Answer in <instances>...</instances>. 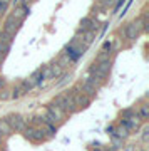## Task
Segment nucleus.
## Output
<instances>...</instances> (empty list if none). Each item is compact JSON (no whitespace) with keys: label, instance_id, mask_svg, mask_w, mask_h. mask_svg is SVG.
Returning <instances> with one entry per match:
<instances>
[{"label":"nucleus","instance_id":"f257e3e1","mask_svg":"<svg viewBox=\"0 0 149 151\" xmlns=\"http://www.w3.org/2000/svg\"><path fill=\"white\" fill-rule=\"evenodd\" d=\"M52 104L54 106H57L64 114H72V113L77 111V108H75V104H74V99H72V96H70L69 91L55 96V99L52 101Z\"/></svg>","mask_w":149,"mask_h":151},{"label":"nucleus","instance_id":"f03ea898","mask_svg":"<svg viewBox=\"0 0 149 151\" xmlns=\"http://www.w3.org/2000/svg\"><path fill=\"white\" fill-rule=\"evenodd\" d=\"M111 65L112 62L111 60H104V62H96L94 65H91V69H89V74L91 77H94L97 82H104L106 81L107 74H109V70H111Z\"/></svg>","mask_w":149,"mask_h":151},{"label":"nucleus","instance_id":"7ed1b4c3","mask_svg":"<svg viewBox=\"0 0 149 151\" xmlns=\"http://www.w3.org/2000/svg\"><path fill=\"white\" fill-rule=\"evenodd\" d=\"M62 118H64V113H62V111H60L57 106L50 104V106L47 108V113H45V116H44V121H45L47 124L57 126V124L62 123Z\"/></svg>","mask_w":149,"mask_h":151},{"label":"nucleus","instance_id":"20e7f679","mask_svg":"<svg viewBox=\"0 0 149 151\" xmlns=\"http://www.w3.org/2000/svg\"><path fill=\"white\" fill-rule=\"evenodd\" d=\"M5 123L9 124V128L12 131H24L27 128V119L20 114H9L5 118Z\"/></svg>","mask_w":149,"mask_h":151},{"label":"nucleus","instance_id":"39448f33","mask_svg":"<svg viewBox=\"0 0 149 151\" xmlns=\"http://www.w3.org/2000/svg\"><path fill=\"white\" fill-rule=\"evenodd\" d=\"M69 92H70V96H72V99H74V104H75V108H77V111L87 108V106L91 104V97L85 96L79 87H74V89H70Z\"/></svg>","mask_w":149,"mask_h":151},{"label":"nucleus","instance_id":"423d86ee","mask_svg":"<svg viewBox=\"0 0 149 151\" xmlns=\"http://www.w3.org/2000/svg\"><path fill=\"white\" fill-rule=\"evenodd\" d=\"M141 32H143V27H141L139 19H138V20H134V22L126 24V27H124V34H126V37H128L129 40H136Z\"/></svg>","mask_w":149,"mask_h":151},{"label":"nucleus","instance_id":"0eeeda50","mask_svg":"<svg viewBox=\"0 0 149 151\" xmlns=\"http://www.w3.org/2000/svg\"><path fill=\"white\" fill-rule=\"evenodd\" d=\"M24 136L27 139L34 141V143H39V141H44L45 139V134H44L42 128H34V126H27L24 129Z\"/></svg>","mask_w":149,"mask_h":151},{"label":"nucleus","instance_id":"6e6552de","mask_svg":"<svg viewBox=\"0 0 149 151\" xmlns=\"http://www.w3.org/2000/svg\"><path fill=\"white\" fill-rule=\"evenodd\" d=\"M64 70L60 69L57 64H50V65H44V81H50V79H57L62 76Z\"/></svg>","mask_w":149,"mask_h":151},{"label":"nucleus","instance_id":"1a4fd4ad","mask_svg":"<svg viewBox=\"0 0 149 151\" xmlns=\"http://www.w3.org/2000/svg\"><path fill=\"white\" fill-rule=\"evenodd\" d=\"M97 22H94L91 17H84L80 20V27H79V32H97Z\"/></svg>","mask_w":149,"mask_h":151},{"label":"nucleus","instance_id":"9d476101","mask_svg":"<svg viewBox=\"0 0 149 151\" xmlns=\"http://www.w3.org/2000/svg\"><path fill=\"white\" fill-rule=\"evenodd\" d=\"M29 12H30V9H29V5L27 4H22L20 7H15V10L12 12V19H15L17 22H24V19H25L27 15H29Z\"/></svg>","mask_w":149,"mask_h":151},{"label":"nucleus","instance_id":"9b49d317","mask_svg":"<svg viewBox=\"0 0 149 151\" xmlns=\"http://www.w3.org/2000/svg\"><path fill=\"white\" fill-rule=\"evenodd\" d=\"M19 27H20V22H17L15 19L9 17V19L5 20V24H4V32L14 37V35H15V32L19 30Z\"/></svg>","mask_w":149,"mask_h":151},{"label":"nucleus","instance_id":"f8f14e48","mask_svg":"<svg viewBox=\"0 0 149 151\" xmlns=\"http://www.w3.org/2000/svg\"><path fill=\"white\" fill-rule=\"evenodd\" d=\"M29 79L34 82V86H40V84L44 82V65H42V67H39V69L35 70L30 77H29Z\"/></svg>","mask_w":149,"mask_h":151},{"label":"nucleus","instance_id":"ddd939ff","mask_svg":"<svg viewBox=\"0 0 149 151\" xmlns=\"http://www.w3.org/2000/svg\"><path fill=\"white\" fill-rule=\"evenodd\" d=\"M12 134V129L9 128V124L5 123V119H0V138H7Z\"/></svg>","mask_w":149,"mask_h":151},{"label":"nucleus","instance_id":"4468645a","mask_svg":"<svg viewBox=\"0 0 149 151\" xmlns=\"http://www.w3.org/2000/svg\"><path fill=\"white\" fill-rule=\"evenodd\" d=\"M12 99H19V97H22L25 92H24V89L20 87V84H17V86H14L12 87Z\"/></svg>","mask_w":149,"mask_h":151},{"label":"nucleus","instance_id":"2eb2a0df","mask_svg":"<svg viewBox=\"0 0 149 151\" xmlns=\"http://www.w3.org/2000/svg\"><path fill=\"white\" fill-rule=\"evenodd\" d=\"M136 114H138V118L146 119V118L149 116V108H148V106H141V108H139V111H138Z\"/></svg>","mask_w":149,"mask_h":151},{"label":"nucleus","instance_id":"dca6fc26","mask_svg":"<svg viewBox=\"0 0 149 151\" xmlns=\"http://www.w3.org/2000/svg\"><path fill=\"white\" fill-rule=\"evenodd\" d=\"M104 60H111V54H109V52H102L101 50V54L97 55L96 62H104Z\"/></svg>","mask_w":149,"mask_h":151},{"label":"nucleus","instance_id":"f3484780","mask_svg":"<svg viewBox=\"0 0 149 151\" xmlns=\"http://www.w3.org/2000/svg\"><path fill=\"white\" fill-rule=\"evenodd\" d=\"M0 99H2V101H7V99H12V92L9 91V89H5V87H4V89L0 91Z\"/></svg>","mask_w":149,"mask_h":151},{"label":"nucleus","instance_id":"a211bd4d","mask_svg":"<svg viewBox=\"0 0 149 151\" xmlns=\"http://www.w3.org/2000/svg\"><path fill=\"white\" fill-rule=\"evenodd\" d=\"M12 40H14L12 35H9V34H5V32L0 34V42H5V44H10V45H12Z\"/></svg>","mask_w":149,"mask_h":151},{"label":"nucleus","instance_id":"6ab92c4d","mask_svg":"<svg viewBox=\"0 0 149 151\" xmlns=\"http://www.w3.org/2000/svg\"><path fill=\"white\" fill-rule=\"evenodd\" d=\"M10 50V44H5V42H0V55H5L7 52Z\"/></svg>","mask_w":149,"mask_h":151},{"label":"nucleus","instance_id":"aec40b11","mask_svg":"<svg viewBox=\"0 0 149 151\" xmlns=\"http://www.w3.org/2000/svg\"><path fill=\"white\" fill-rule=\"evenodd\" d=\"M102 52H109V54L112 52V44H111V40H106V42H104V45H102Z\"/></svg>","mask_w":149,"mask_h":151},{"label":"nucleus","instance_id":"412c9836","mask_svg":"<svg viewBox=\"0 0 149 151\" xmlns=\"http://www.w3.org/2000/svg\"><path fill=\"white\" fill-rule=\"evenodd\" d=\"M128 134H129V131L124 129V128H119V129H117V136H119V138H126Z\"/></svg>","mask_w":149,"mask_h":151},{"label":"nucleus","instance_id":"4be33fe9","mask_svg":"<svg viewBox=\"0 0 149 151\" xmlns=\"http://www.w3.org/2000/svg\"><path fill=\"white\" fill-rule=\"evenodd\" d=\"M112 2H114V0H99V7H102V9H104V7L111 5Z\"/></svg>","mask_w":149,"mask_h":151},{"label":"nucleus","instance_id":"5701e85b","mask_svg":"<svg viewBox=\"0 0 149 151\" xmlns=\"http://www.w3.org/2000/svg\"><path fill=\"white\" fill-rule=\"evenodd\" d=\"M124 2H126V0H119V2L116 4V9H114V12H119V9L124 5Z\"/></svg>","mask_w":149,"mask_h":151},{"label":"nucleus","instance_id":"b1692460","mask_svg":"<svg viewBox=\"0 0 149 151\" xmlns=\"http://www.w3.org/2000/svg\"><path fill=\"white\" fill-rule=\"evenodd\" d=\"M5 84H7V81L4 79V77H0V91H2L4 87H5Z\"/></svg>","mask_w":149,"mask_h":151},{"label":"nucleus","instance_id":"393cba45","mask_svg":"<svg viewBox=\"0 0 149 151\" xmlns=\"http://www.w3.org/2000/svg\"><path fill=\"white\" fill-rule=\"evenodd\" d=\"M5 10H7V5H5V4H2V2H0V14H4Z\"/></svg>","mask_w":149,"mask_h":151},{"label":"nucleus","instance_id":"a878e982","mask_svg":"<svg viewBox=\"0 0 149 151\" xmlns=\"http://www.w3.org/2000/svg\"><path fill=\"white\" fill-rule=\"evenodd\" d=\"M0 2H2V4H5V5H9V2H10V0H0Z\"/></svg>","mask_w":149,"mask_h":151},{"label":"nucleus","instance_id":"bb28decb","mask_svg":"<svg viewBox=\"0 0 149 151\" xmlns=\"http://www.w3.org/2000/svg\"><path fill=\"white\" fill-rule=\"evenodd\" d=\"M4 57H5V55H0V65H2V60H4Z\"/></svg>","mask_w":149,"mask_h":151},{"label":"nucleus","instance_id":"cd10ccee","mask_svg":"<svg viewBox=\"0 0 149 151\" xmlns=\"http://www.w3.org/2000/svg\"><path fill=\"white\" fill-rule=\"evenodd\" d=\"M0 146H2V138H0Z\"/></svg>","mask_w":149,"mask_h":151}]
</instances>
